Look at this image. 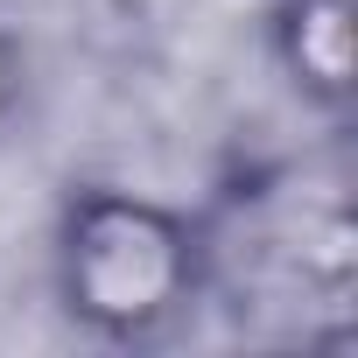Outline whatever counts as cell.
<instances>
[{"mask_svg":"<svg viewBox=\"0 0 358 358\" xmlns=\"http://www.w3.org/2000/svg\"><path fill=\"white\" fill-rule=\"evenodd\" d=\"M218 288L211 218L134 190L85 183L50 225V302L92 344H155Z\"/></svg>","mask_w":358,"mask_h":358,"instance_id":"obj_1","label":"cell"},{"mask_svg":"<svg viewBox=\"0 0 358 358\" xmlns=\"http://www.w3.org/2000/svg\"><path fill=\"white\" fill-rule=\"evenodd\" d=\"M15 106H22V50H15L8 29H0V127L15 120Z\"/></svg>","mask_w":358,"mask_h":358,"instance_id":"obj_3","label":"cell"},{"mask_svg":"<svg viewBox=\"0 0 358 358\" xmlns=\"http://www.w3.org/2000/svg\"><path fill=\"white\" fill-rule=\"evenodd\" d=\"M267 57L302 106L337 120L351 106V0H267Z\"/></svg>","mask_w":358,"mask_h":358,"instance_id":"obj_2","label":"cell"}]
</instances>
